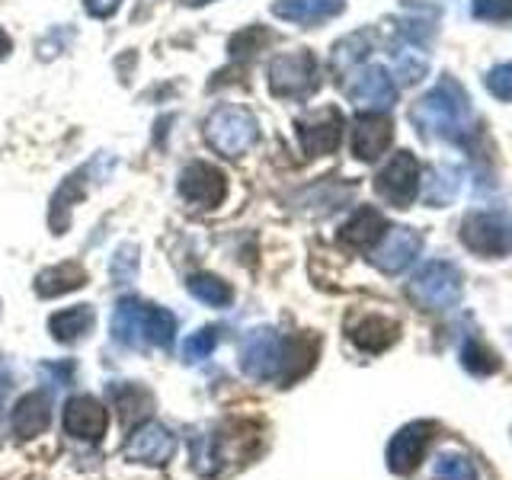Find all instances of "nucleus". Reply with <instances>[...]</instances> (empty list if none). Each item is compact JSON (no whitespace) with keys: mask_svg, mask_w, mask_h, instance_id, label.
<instances>
[{"mask_svg":"<svg viewBox=\"0 0 512 480\" xmlns=\"http://www.w3.org/2000/svg\"><path fill=\"white\" fill-rule=\"evenodd\" d=\"M84 7L90 16H96V20H109V16L122 7V0H84Z\"/></svg>","mask_w":512,"mask_h":480,"instance_id":"obj_37","label":"nucleus"},{"mask_svg":"<svg viewBox=\"0 0 512 480\" xmlns=\"http://www.w3.org/2000/svg\"><path fill=\"white\" fill-rule=\"evenodd\" d=\"M176 452V439L167 426L160 423H141L132 436H128L122 455L125 461H135V464H151V468H160L167 464Z\"/></svg>","mask_w":512,"mask_h":480,"instance_id":"obj_9","label":"nucleus"},{"mask_svg":"<svg viewBox=\"0 0 512 480\" xmlns=\"http://www.w3.org/2000/svg\"><path fill=\"white\" fill-rule=\"evenodd\" d=\"M423 250V234L413 228H391L384 231V237L378 240V247L372 253V263L394 276V272H404L416 256Z\"/></svg>","mask_w":512,"mask_h":480,"instance_id":"obj_12","label":"nucleus"},{"mask_svg":"<svg viewBox=\"0 0 512 480\" xmlns=\"http://www.w3.org/2000/svg\"><path fill=\"white\" fill-rule=\"evenodd\" d=\"M388 231V221L378 212V208H359L356 215H352L343 231H340V244L349 247V250H375L378 240Z\"/></svg>","mask_w":512,"mask_h":480,"instance_id":"obj_18","label":"nucleus"},{"mask_svg":"<svg viewBox=\"0 0 512 480\" xmlns=\"http://www.w3.org/2000/svg\"><path fill=\"white\" fill-rule=\"evenodd\" d=\"M407 295L420 304L423 311H445L461 298V269L448 260L426 263L407 282Z\"/></svg>","mask_w":512,"mask_h":480,"instance_id":"obj_4","label":"nucleus"},{"mask_svg":"<svg viewBox=\"0 0 512 480\" xmlns=\"http://www.w3.org/2000/svg\"><path fill=\"white\" fill-rule=\"evenodd\" d=\"M93 324H96V311L90 308V304H74V308H68V311L52 314V320H48V333H52L58 343L74 346L80 340H87Z\"/></svg>","mask_w":512,"mask_h":480,"instance_id":"obj_21","label":"nucleus"},{"mask_svg":"<svg viewBox=\"0 0 512 480\" xmlns=\"http://www.w3.org/2000/svg\"><path fill=\"white\" fill-rule=\"evenodd\" d=\"M48 420H52V413H48V394L32 391L16 400V407H13V436L36 439L48 429Z\"/></svg>","mask_w":512,"mask_h":480,"instance_id":"obj_19","label":"nucleus"},{"mask_svg":"<svg viewBox=\"0 0 512 480\" xmlns=\"http://www.w3.org/2000/svg\"><path fill=\"white\" fill-rule=\"evenodd\" d=\"M112 336L132 349L148 346L144 343V301L125 298L116 304V311H112Z\"/></svg>","mask_w":512,"mask_h":480,"instance_id":"obj_22","label":"nucleus"},{"mask_svg":"<svg viewBox=\"0 0 512 480\" xmlns=\"http://www.w3.org/2000/svg\"><path fill=\"white\" fill-rule=\"evenodd\" d=\"M138 272V247L135 244H125L116 250V260H112V279L116 282H132Z\"/></svg>","mask_w":512,"mask_h":480,"instance_id":"obj_34","label":"nucleus"},{"mask_svg":"<svg viewBox=\"0 0 512 480\" xmlns=\"http://www.w3.org/2000/svg\"><path fill=\"white\" fill-rule=\"evenodd\" d=\"M116 404H119V410H125V413H122L125 420H132V416L148 413V407H151V394H148V391H141V388H135V384H125V388L116 391Z\"/></svg>","mask_w":512,"mask_h":480,"instance_id":"obj_33","label":"nucleus"},{"mask_svg":"<svg viewBox=\"0 0 512 480\" xmlns=\"http://www.w3.org/2000/svg\"><path fill=\"white\" fill-rule=\"evenodd\" d=\"M346 93L349 100L362 106V109H372V112H381V109H391L394 100H397V84L391 80V74L384 68H362L359 74H352V80L346 84Z\"/></svg>","mask_w":512,"mask_h":480,"instance_id":"obj_14","label":"nucleus"},{"mask_svg":"<svg viewBox=\"0 0 512 480\" xmlns=\"http://www.w3.org/2000/svg\"><path fill=\"white\" fill-rule=\"evenodd\" d=\"M432 480H477V468L468 455L461 452H448L436 458V468H432Z\"/></svg>","mask_w":512,"mask_h":480,"instance_id":"obj_31","label":"nucleus"},{"mask_svg":"<svg viewBox=\"0 0 512 480\" xmlns=\"http://www.w3.org/2000/svg\"><path fill=\"white\" fill-rule=\"evenodd\" d=\"M272 42V32L263 29V26H247V29H240L231 36L228 42V52L231 58H253L256 52H263V48Z\"/></svg>","mask_w":512,"mask_h":480,"instance_id":"obj_29","label":"nucleus"},{"mask_svg":"<svg viewBox=\"0 0 512 480\" xmlns=\"http://www.w3.org/2000/svg\"><path fill=\"white\" fill-rule=\"evenodd\" d=\"M218 340H221L218 327H202V330H196V333H192L189 340L183 343V359H186V362H202V359H208V356L215 352Z\"/></svg>","mask_w":512,"mask_h":480,"instance_id":"obj_32","label":"nucleus"},{"mask_svg":"<svg viewBox=\"0 0 512 480\" xmlns=\"http://www.w3.org/2000/svg\"><path fill=\"white\" fill-rule=\"evenodd\" d=\"M109 429V413L90 394H77L64 404V432L84 442H100Z\"/></svg>","mask_w":512,"mask_h":480,"instance_id":"obj_13","label":"nucleus"},{"mask_svg":"<svg viewBox=\"0 0 512 480\" xmlns=\"http://www.w3.org/2000/svg\"><path fill=\"white\" fill-rule=\"evenodd\" d=\"M4 397H7V378L0 375V404H4Z\"/></svg>","mask_w":512,"mask_h":480,"instance_id":"obj_39","label":"nucleus"},{"mask_svg":"<svg viewBox=\"0 0 512 480\" xmlns=\"http://www.w3.org/2000/svg\"><path fill=\"white\" fill-rule=\"evenodd\" d=\"M410 122L423 138L455 141L464 144L474 135V112L464 93L452 77H442L436 90H429L423 100H416L410 109Z\"/></svg>","mask_w":512,"mask_h":480,"instance_id":"obj_2","label":"nucleus"},{"mask_svg":"<svg viewBox=\"0 0 512 480\" xmlns=\"http://www.w3.org/2000/svg\"><path fill=\"white\" fill-rule=\"evenodd\" d=\"M87 285V269L80 263H58V266H48L36 276V295L39 298H58V295H68L77 292V288Z\"/></svg>","mask_w":512,"mask_h":480,"instance_id":"obj_20","label":"nucleus"},{"mask_svg":"<svg viewBox=\"0 0 512 480\" xmlns=\"http://www.w3.org/2000/svg\"><path fill=\"white\" fill-rule=\"evenodd\" d=\"M205 141L224 157H240L260 141V125L244 106L224 103L205 119Z\"/></svg>","mask_w":512,"mask_h":480,"instance_id":"obj_3","label":"nucleus"},{"mask_svg":"<svg viewBox=\"0 0 512 480\" xmlns=\"http://www.w3.org/2000/svg\"><path fill=\"white\" fill-rule=\"evenodd\" d=\"M180 192L183 199L199 205V208H215L221 205L224 192H228V176H224L215 164H205V160H196L180 173Z\"/></svg>","mask_w":512,"mask_h":480,"instance_id":"obj_11","label":"nucleus"},{"mask_svg":"<svg viewBox=\"0 0 512 480\" xmlns=\"http://www.w3.org/2000/svg\"><path fill=\"white\" fill-rule=\"evenodd\" d=\"M298 141L308 157L333 154L343 141V112L340 109H314L298 119Z\"/></svg>","mask_w":512,"mask_h":480,"instance_id":"obj_8","label":"nucleus"},{"mask_svg":"<svg viewBox=\"0 0 512 480\" xmlns=\"http://www.w3.org/2000/svg\"><path fill=\"white\" fill-rule=\"evenodd\" d=\"M176 333V317L157 304H144V343L167 349Z\"/></svg>","mask_w":512,"mask_h":480,"instance_id":"obj_24","label":"nucleus"},{"mask_svg":"<svg viewBox=\"0 0 512 480\" xmlns=\"http://www.w3.org/2000/svg\"><path fill=\"white\" fill-rule=\"evenodd\" d=\"M372 42H375V32L372 29L352 32V36H346L340 45L333 48V68L336 71H349L352 64H359L368 52H372Z\"/></svg>","mask_w":512,"mask_h":480,"instance_id":"obj_25","label":"nucleus"},{"mask_svg":"<svg viewBox=\"0 0 512 480\" xmlns=\"http://www.w3.org/2000/svg\"><path fill=\"white\" fill-rule=\"evenodd\" d=\"M7 52H10V36L0 29V58H7Z\"/></svg>","mask_w":512,"mask_h":480,"instance_id":"obj_38","label":"nucleus"},{"mask_svg":"<svg viewBox=\"0 0 512 480\" xmlns=\"http://www.w3.org/2000/svg\"><path fill=\"white\" fill-rule=\"evenodd\" d=\"M394 138L391 119H384L381 112H365L352 125V154L359 160H378Z\"/></svg>","mask_w":512,"mask_h":480,"instance_id":"obj_15","label":"nucleus"},{"mask_svg":"<svg viewBox=\"0 0 512 480\" xmlns=\"http://www.w3.org/2000/svg\"><path fill=\"white\" fill-rule=\"evenodd\" d=\"M458 234L477 256H506L512 253V212H474Z\"/></svg>","mask_w":512,"mask_h":480,"instance_id":"obj_6","label":"nucleus"},{"mask_svg":"<svg viewBox=\"0 0 512 480\" xmlns=\"http://www.w3.org/2000/svg\"><path fill=\"white\" fill-rule=\"evenodd\" d=\"M397 336H400V324L381 314H365L349 324V340L362 352H384L397 343Z\"/></svg>","mask_w":512,"mask_h":480,"instance_id":"obj_16","label":"nucleus"},{"mask_svg":"<svg viewBox=\"0 0 512 480\" xmlns=\"http://www.w3.org/2000/svg\"><path fill=\"white\" fill-rule=\"evenodd\" d=\"M87 167L84 170H77L74 176H68V183H64L58 192H55V199H52V212H48V221H52V231L58 234V224H61V212H71V205L84 199V192H87Z\"/></svg>","mask_w":512,"mask_h":480,"instance_id":"obj_26","label":"nucleus"},{"mask_svg":"<svg viewBox=\"0 0 512 480\" xmlns=\"http://www.w3.org/2000/svg\"><path fill=\"white\" fill-rule=\"evenodd\" d=\"M458 189H461V173L455 167H436L432 170L429 186H426V202L442 208L458 196Z\"/></svg>","mask_w":512,"mask_h":480,"instance_id":"obj_27","label":"nucleus"},{"mask_svg":"<svg viewBox=\"0 0 512 480\" xmlns=\"http://www.w3.org/2000/svg\"><path fill=\"white\" fill-rule=\"evenodd\" d=\"M192 4H208V0H192Z\"/></svg>","mask_w":512,"mask_h":480,"instance_id":"obj_40","label":"nucleus"},{"mask_svg":"<svg viewBox=\"0 0 512 480\" xmlns=\"http://www.w3.org/2000/svg\"><path fill=\"white\" fill-rule=\"evenodd\" d=\"M474 16L487 23L512 20V0H474Z\"/></svg>","mask_w":512,"mask_h":480,"instance_id":"obj_36","label":"nucleus"},{"mask_svg":"<svg viewBox=\"0 0 512 480\" xmlns=\"http://www.w3.org/2000/svg\"><path fill=\"white\" fill-rule=\"evenodd\" d=\"M394 58H397V71H400V77L407 80V84H416V80H420L426 74V68H429L423 45L407 42V39H404V45H397Z\"/></svg>","mask_w":512,"mask_h":480,"instance_id":"obj_30","label":"nucleus"},{"mask_svg":"<svg viewBox=\"0 0 512 480\" xmlns=\"http://www.w3.org/2000/svg\"><path fill=\"white\" fill-rule=\"evenodd\" d=\"M461 365L468 368L471 375H493V372H500V359H496V352L487 349L480 340H468L461 349Z\"/></svg>","mask_w":512,"mask_h":480,"instance_id":"obj_28","label":"nucleus"},{"mask_svg":"<svg viewBox=\"0 0 512 480\" xmlns=\"http://www.w3.org/2000/svg\"><path fill=\"white\" fill-rule=\"evenodd\" d=\"M484 84H487V90L496 96V100L512 103V61L509 64H496L493 71H487Z\"/></svg>","mask_w":512,"mask_h":480,"instance_id":"obj_35","label":"nucleus"},{"mask_svg":"<svg viewBox=\"0 0 512 480\" xmlns=\"http://www.w3.org/2000/svg\"><path fill=\"white\" fill-rule=\"evenodd\" d=\"M189 295L199 298L202 304H208V308H228V304L234 301L231 285L218 276H212V272H196V276H189Z\"/></svg>","mask_w":512,"mask_h":480,"instance_id":"obj_23","label":"nucleus"},{"mask_svg":"<svg viewBox=\"0 0 512 480\" xmlns=\"http://www.w3.org/2000/svg\"><path fill=\"white\" fill-rule=\"evenodd\" d=\"M317 359V340L314 336H295L282 340L276 330L260 327L250 330L240 343V368L253 381H279L292 384L295 378L308 375Z\"/></svg>","mask_w":512,"mask_h":480,"instance_id":"obj_1","label":"nucleus"},{"mask_svg":"<svg viewBox=\"0 0 512 480\" xmlns=\"http://www.w3.org/2000/svg\"><path fill=\"white\" fill-rule=\"evenodd\" d=\"M346 10V0H279L272 4V16L298 26H317Z\"/></svg>","mask_w":512,"mask_h":480,"instance_id":"obj_17","label":"nucleus"},{"mask_svg":"<svg viewBox=\"0 0 512 480\" xmlns=\"http://www.w3.org/2000/svg\"><path fill=\"white\" fill-rule=\"evenodd\" d=\"M375 192L394 208H410L416 192H420V164H416V157L397 151L375 176Z\"/></svg>","mask_w":512,"mask_h":480,"instance_id":"obj_7","label":"nucleus"},{"mask_svg":"<svg viewBox=\"0 0 512 480\" xmlns=\"http://www.w3.org/2000/svg\"><path fill=\"white\" fill-rule=\"evenodd\" d=\"M320 87V68L311 52H285L269 64V90L282 100H308Z\"/></svg>","mask_w":512,"mask_h":480,"instance_id":"obj_5","label":"nucleus"},{"mask_svg":"<svg viewBox=\"0 0 512 480\" xmlns=\"http://www.w3.org/2000/svg\"><path fill=\"white\" fill-rule=\"evenodd\" d=\"M436 429L439 426L429 423V420H416V423L400 429L397 436L391 439V445H388V468L394 474H410V471H416V464L423 461L432 436H436Z\"/></svg>","mask_w":512,"mask_h":480,"instance_id":"obj_10","label":"nucleus"}]
</instances>
